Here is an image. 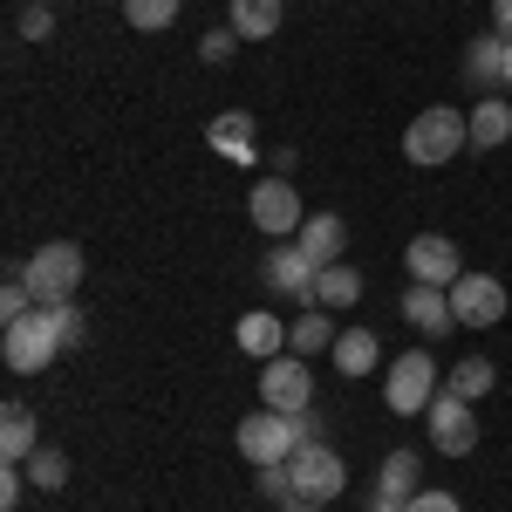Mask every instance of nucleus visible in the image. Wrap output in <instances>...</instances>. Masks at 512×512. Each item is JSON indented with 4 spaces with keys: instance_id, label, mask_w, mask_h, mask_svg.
I'll return each mask as SVG.
<instances>
[{
    "instance_id": "1",
    "label": "nucleus",
    "mask_w": 512,
    "mask_h": 512,
    "mask_svg": "<svg viewBox=\"0 0 512 512\" xmlns=\"http://www.w3.org/2000/svg\"><path fill=\"white\" fill-rule=\"evenodd\" d=\"M239 458L260 472V465H287L301 444H315V417L308 410H253V417H239Z\"/></svg>"
},
{
    "instance_id": "2",
    "label": "nucleus",
    "mask_w": 512,
    "mask_h": 512,
    "mask_svg": "<svg viewBox=\"0 0 512 512\" xmlns=\"http://www.w3.org/2000/svg\"><path fill=\"white\" fill-rule=\"evenodd\" d=\"M472 144V123H465V110H424V117L403 130V158L417 164V171H437V164H451L458 151Z\"/></svg>"
},
{
    "instance_id": "3",
    "label": "nucleus",
    "mask_w": 512,
    "mask_h": 512,
    "mask_svg": "<svg viewBox=\"0 0 512 512\" xmlns=\"http://www.w3.org/2000/svg\"><path fill=\"white\" fill-rule=\"evenodd\" d=\"M21 280H28L35 308L76 301V287H82V246H76V239H48V246H35V253H28V267H21Z\"/></svg>"
},
{
    "instance_id": "4",
    "label": "nucleus",
    "mask_w": 512,
    "mask_h": 512,
    "mask_svg": "<svg viewBox=\"0 0 512 512\" xmlns=\"http://www.w3.org/2000/svg\"><path fill=\"white\" fill-rule=\"evenodd\" d=\"M0 355H7V369H14V376H41L55 355H69V349H62V335H55V315H48V308H35V315L7 321Z\"/></svg>"
},
{
    "instance_id": "5",
    "label": "nucleus",
    "mask_w": 512,
    "mask_h": 512,
    "mask_svg": "<svg viewBox=\"0 0 512 512\" xmlns=\"http://www.w3.org/2000/svg\"><path fill=\"white\" fill-rule=\"evenodd\" d=\"M437 390H444V383H437V362L424 349L396 355L390 376H383V403H390L396 417H424V410L437 403Z\"/></svg>"
},
{
    "instance_id": "6",
    "label": "nucleus",
    "mask_w": 512,
    "mask_h": 512,
    "mask_svg": "<svg viewBox=\"0 0 512 512\" xmlns=\"http://www.w3.org/2000/svg\"><path fill=\"white\" fill-rule=\"evenodd\" d=\"M287 472H294V492H301V506H328V499H342L349 492V465L328 451V444H301L294 458H287Z\"/></svg>"
},
{
    "instance_id": "7",
    "label": "nucleus",
    "mask_w": 512,
    "mask_h": 512,
    "mask_svg": "<svg viewBox=\"0 0 512 512\" xmlns=\"http://www.w3.org/2000/svg\"><path fill=\"white\" fill-rule=\"evenodd\" d=\"M246 212H253V226H260L267 239H294L301 226H308V212H301V192H294L287 178H274V171H267V178L253 185Z\"/></svg>"
},
{
    "instance_id": "8",
    "label": "nucleus",
    "mask_w": 512,
    "mask_h": 512,
    "mask_svg": "<svg viewBox=\"0 0 512 512\" xmlns=\"http://www.w3.org/2000/svg\"><path fill=\"white\" fill-rule=\"evenodd\" d=\"M424 424H431V451H444V458H472L478 451V410L465 396L437 390V403L424 410Z\"/></svg>"
},
{
    "instance_id": "9",
    "label": "nucleus",
    "mask_w": 512,
    "mask_h": 512,
    "mask_svg": "<svg viewBox=\"0 0 512 512\" xmlns=\"http://www.w3.org/2000/svg\"><path fill=\"white\" fill-rule=\"evenodd\" d=\"M260 403H267V410H308V403H315V369H308V355H274V362H260Z\"/></svg>"
},
{
    "instance_id": "10",
    "label": "nucleus",
    "mask_w": 512,
    "mask_h": 512,
    "mask_svg": "<svg viewBox=\"0 0 512 512\" xmlns=\"http://www.w3.org/2000/svg\"><path fill=\"white\" fill-rule=\"evenodd\" d=\"M403 267L424 287H458L465 280V253H458V239H444V233H417L403 246Z\"/></svg>"
},
{
    "instance_id": "11",
    "label": "nucleus",
    "mask_w": 512,
    "mask_h": 512,
    "mask_svg": "<svg viewBox=\"0 0 512 512\" xmlns=\"http://www.w3.org/2000/svg\"><path fill=\"white\" fill-rule=\"evenodd\" d=\"M451 315H458V328H499L506 321V280L465 267V280L451 287Z\"/></svg>"
},
{
    "instance_id": "12",
    "label": "nucleus",
    "mask_w": 512,
    "mask_h": 512,
    "mask_svg": "<svg viewBox=\"0 0 512 512\" xmlns=\"http://www.w3.org/2000/svg\"><path fill=\"white\" fill-rule=\"evenodd\" d=\"M315 260L294 246V239H280L274 253H267V294H280V301H301V308H315Z\"/></svg>"
},
{
    "instance_id": "13",
    "label": "nucleus",
    "mask_w": 512,
    "mask_h": 512,
    "mask_svg": "<svg viewBox=\"0 0 512 512\" xmlns=\"http://www.w3.org/2000/svg\"><path fill=\"white\" fill-rule=\"evenodd\" d=\"M424 465H417V451H390L383 458V478H376V492H369V512H403L417 492H424Z\"/></svg>"
},
{
    "instance_id": "14",
    "label": "nucleus",
    "mask_w": 512,
    "mask_h": 512,
    "mask_svg": "<svg viewBox=\"0 0 512 512\" xmlns=\"http://www.w3.org/2000/svg\"><path fill=\"white\" fill-rule=\"evenodd\" d=\"M403 321H410L424 342L451 335V328H458V315H451V287H424V280H410V294H403Z\"/></svg>"
},
{
    "instance_id": "15",
    "label": "nucleus",
    "mask_w": 512,
    "mask_h": 512,
    "mask_svg": "<svg viewBox=\"0 0 512 512\" xmlns=\"http://www.w3.org/2000/svg\"><path fill=\"white\" fill-rule=\"evenodd\" d=\"M205 144H212V151H219L226 164H253V158H260V130H253V117H246V110H226V117H212Z\"/></svg>"
},
{
    "instance_id": "16",
    "label": "nucleus",
    "mask_w": 512,
    "mask_h": 512,
    "mask_svg": "<svg viewBox=\"0 0 512 512\" xmlns=\"http://www.w3.org/2000/svg\"><path fill=\"white\" fill-rule=\"evenodd\" d=\"M294 246H301L315 267H335V260H342V246H349V226H342L335 212H308V226L294 233Z\"/></svg>"
},
{
    "instance_id": "17",
    "label": "nucleus",
    "mask_w": 512,
    "mask_h": 512,
    "mask_svg": "<svg viewBox=\"0 0 512 512\" xmlns=\"http://www.w3.org/2000/svg\"><path fill=\"white\" fill-rule=\"evenodd\" d=\"M35 451H41L35 410H28V403H7V410H0V458H7V465H28Z\"/></svg>"
},
{
    "instance_id": "18",
    "label": "nucleus",
    "mask_w": 512,
    "mask_h": 512,
    "mask_svg": "<svg viewBox=\"0 0 512 512\" xmlns=\"http://www.w3.org/2000/svg\"><path fill=\"white\" fill-rule=\"evenodd\" d=\"M465 123H472L478 151H499V144L512 137V96H478L472 110H465Z\"/></svg>"
},
{
    "instance_id": "19",
    "label": "nucleus",
    "mask_w": 512,
    "mask_h": 512,
    "mask_svg": "<svg viewBox=\"0 0 512 512\" xmlns=\"http://www.w3.org/2000/svg\"><path fill=\"white\" fill-rule=\"evenodd\" d=\"M465 76L478 82V96H499V76H506V35H499V28L465 48Z\"/></svg>"
},
{
    "instance_id": "20",
    "label": "nucleus",
    "mask_w": 512,
    "mask_h": 512,
    "mask_svg": "<svg viewBox=\"0 0 512 512\" xmlns=\"http://www.w3.org/2000/svg\"><path fill=\"white\" fill-rule=\"evenodd\" d=\"M335 335L342 328L328 321V308H308L301 321H287V355H308V362L315 355H335Z\"/></svg>"
},
{
    "instance_id": "21",
    "label": "nucleus",
    "mask_w": 512,
    "mask_h": 512,
    "mask_svg": "<svg viewBox=\"0 0 512 512\" xmlns=\"http://www.w3.org/2000/svg\"><path fill=\"white\" fill-rule=\"evenodd\" d=\"M376 362H383L376 328H342V335H335V369H342V376H369Z\"/></svg>"
},
{
    "instance_id": "22",
    "label": "nucleus",
    "mask_w": 512,
    "mask_h": 512,
    "mask_svg": "<svg viewBox=\"0 0 512 512\" xmlns=\"http://www.w3.org/2000/svg\"><path fill=\"white\" fill-rule=\"evenodd\" d=\"M355 301H362V274H355V267L335 260V267H321V274H315V308L342 315V308H355Z\"/></svg>"
},
{
    "instance_id": "23",
    "label": "nucleus",
    "mask_w": 512,
    "mask_h": 512,
    "mask_svg": "<svg viewBox=\"0 0 512 512\" xmlns=\"http://www.w3.org/2000/svg\"><path fill=\"white\" fill-rule=\"evenodd\" d=\"M239 349L260 355V362L287 355V321H280V315H239Z\"/></svg>"
},
{
    "instance_id": "24",
    "label": "nucleus",
    "mask_w": 512,
    "mask_h": 512,
    "mask_svg": "<svg viewBox=\"0 0 512 512\" xmlns=\"http://www.w3.org/2000/svg\"><path fill=\"white\" fill-rule=\"evenodd\" d=\"M492 383H499V362H485V355H465L451 376H444V390L465 396V403H478V396H492Z\"/></svg>"
},
{
    "instance_id": "25",
    "label": "nucleus",
    "mask_w": 512,
    "mask_h": 512,
    "mask_svg": "<svg viewBox=\"0 0 512 512\" xmlns=\"http://www.w3.org/2000/svg\"><path fill=\"white\" fill-rule=\"evenodd\" d=\"M239 41H267L280 28V0H233V21H226Z\"/></svg>"
},
{
    "instance_id": "26",
    "label": "nucleus",
    "mask_w": 512,
    "mask_h": 512,
    "mask_svg": "<svg viewBox=\"0 0 512 512\" xmlns=\"http://www.w3.org/2000/svg\"><path fill=\"white\" fill-rule=\"evenodd\" d=\"M178 7H185V0H123V21H130L137 35H158V28L178 21Z\"/></svg>"
},
{
    "instance_id": "27",
    "label": "nucleus",
    "mask_w": 512,
    "mask_h": 512,
    "mask_svg": "<svg viewBox=\"0 0 512 512\" xmlns=\"http://www.w3.org/2000/svg\"><path fill=\"white\" fill-rule=\"evenodd\" d=\"M28 485H41V492H62V485H69V451L41 444L35 458H28Z\"/></svg>"
},
{
    "instance_id": "28",
    "label": "nucleus",
    "mask_w": 512,
    "mask_h": 512,
    "mask_svg": "<svg viewBox=\"0 0 512 512\" xmlns=\"http://www.w3.org/2000/svg\"><path fill=\"white\" fill-rule=\"evenodd\" d=\"M260 499H267V506H280V512H294V506H301L294 472H287V465H260Z\"/></svg>"
},
{
    "instance_id": "29",
    "label": "nucleus",
    "mask_w": 512,
    "mask_h": 512,
    "mask_svg": "<svg viewBox=\"0 0 512 512\" xmlns=\"http://www.w3.org/2000/svg\"><path fill=\"white\" fill-rule=\"evenodd\" d=\"M48 315H55V335H62V349H82V342H89V321H82L76 301H55Z\"/></svg>"
},
{
    "instance_id": "30",
    "label": "nucleus",
    "mask_w": 512,
    "mask_h": 512,
    "mask_svg": "<svg viewBox=\"0 0 512 512\" xmlns=\"http://www.w3.org/2000/svg\"><path fill=\"white\" fill-rule=\"evenodd\" d=\"M21 315H35V294H28V280L14 274L0 287V321H21Z\"/></svg>"
},
{
    "instance_id": "31",
    "label": "nucleus",
    "mask_w": 512,
    "mask_h": 512,
    "mask_svg": "<svg viewBox=\"0 0 512 512\" xmlns=\"http://www.w3.org/2000/svg\"><path fill=\"white\" fill-rule=\"evenodd\" d=\"M233 48H239V35H233V28H212V35L198 41V55H205L212 69H219V62H233Z\"/></svg>"
},
{
    "instance_id": "32",
    "label": "nucleus",
    "mask_w": 512,
    "mask_h": 512,
    "mask_svg": "<svg viewBox=\"0 0 512 512\" xmlns=\"http://www.w3.org/2000/svg\"><path fill=\"white\" fill-rule=\"evenodd\" d=\"M55 35V7H28L21 14V41H48Z\"/></svg>"
},
{
    "instance_id": "33",
    "label": "nucleus",
    "mask_w": 512,
    "mask_h": 512,
    "mask_svg": "<svg viewBox=\"0 0 512 512\" xmlns=\"http://www.w3.org/2000/svg\"><path fill=\"white\" fill-rule=\"evenodd\" d=\"M21 485H28V472H21V465H7V472H0V512L21 506Z\"/></svg>"
},
{
    "instance_id": "34",
    "label": "nucleus",
    "mask_w": 512,
    "mask_h": 512,
    "mask_svg": "<svg viewBox=\"0 0 512 512\" xmlns=\"http://www.w3.org/2000/svg\"><path fill=\"white\" fill-rule=\"evenodd\" d=\"M403 512H465V506H458L451 492H417V499H410Z\"/></svg>"
},
{
    "instance_id": "35",
    "label": "nucleus",
    "mask_w": 512,
    "mask_h": 512,
    "mask_svg": "<svg viewBox=\"0 0 512 512\" xmlns=\"http://www.w3.org/2000/svg\"><path fill=\"white\" fill-rule=\"evenodd\" d=\"M267 164H274V178H294V164H301V151H287V144H280V151H267Z\"/></svg>"
},
{
    "instance_id": "36",
    "label": "nucleus",
    "mask_w": 512,
    "mask_h": 512,
    "mask_svg": "<svg viewBox=\"0 0 512 512\" xmlns=\"http://www.w3.org/2000/svg\"><path fill=\"white\" fill-rule=\"evenodd\" d=\"M492 28L512 41V0H492Z\"/></svg>"
},
{
    "instance_id": "37",
    "label": "nucleus",
    "mask_w": 512,
    "mask_h": 512,
    "mask_svg": "<svg viewBox=\"0 0 512 512\" xmlns=\"http://www.w3.org/2000/svg\"><path fill=\"white\" fill-rule=\"evenodd\" d=\"M499 96H512V41H506V76H499Z\"/></svg>"
},
{
    "instance_id": "38",
    "label": "nucleus",
    "mask_w": 512,
    "mask_h": 512,
    "mask_svg": "<svg viewBox=\"0 0 512 512\" xmlns=\"http://www.w3.org/2000/svg\"><path fill=\"white\" fill-rule=\"evenodd\" d=\"M28 7H55V0H28Z\"/></svg>"
},
{
    "instance_id": "39",
    "label": "nucleus",
    "mask_w": 512,
    "mask_h": 512,
    "mask_svg": "<svg viewBox=\"0 0 512 512\" xmlns=\"http://www.w3.org/2000/svg\"><path fill=\"white\" fill-rule=\"evenodd\" d=\"M294 512H321V506H294Z\"/></svg>"
}]
</instances>
